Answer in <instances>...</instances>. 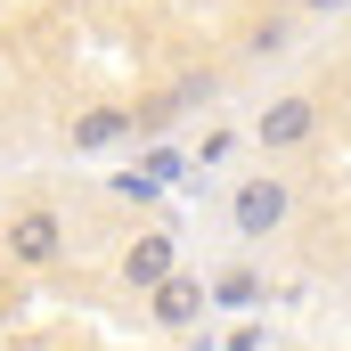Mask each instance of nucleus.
Here are the masks:
<instances>
[{
	"instance_id": "obj_1",
	"label": "nucleus",
	"mask_w": 351,
	"mask_h": 351,
	"mask_svg": "<svg viewBox=\"0 0 351 351\" xmlns=\"http://www.w3.org/2000/svg\"><path fill=\"white\" fill-rule=\"evenodd\" d=\"M286 221H294V180L286 172H245L237 188H229V229H237L245 245L286 237Z\"/></svg>"
},
{
	"instance_id": "obj_2",
	"label": "nucleus",
	"mask_w": 351,
	"mask_h": 351,
	"mask_svg": "<svg viewBox=\"0 0 351 351\" xmlns=\"http://www.w3.org/2000/svg\"><path fill=\"white\" fill-rule=\"evenodd\" d=\"M66 213L58 204H8V229H0V245H8V262L16 269H58L66 262Z\"/></svg>"
},
{
	"instance_id": "obj_3",
	"label": "nucleus",
	"mask_w": 351,
	"mask_h": 351,
	"mask_svg": "<svg viewBox=\"0 0 351 351\" xmlns=\"http://www.w3.org/2000/svg\"><path fill=\"white\" fill-rule=\"evenodd\" d=\"M319 139V98L311 90H278L262 114H254V147L262 156H294V147H311Z\"/></svg>"
},
{
	"instance_id": "obj_4",
	"label": "nucleus",
	"mask_w": 351,
	"mask_h": 351,
	"mask_svg": "<svg viewBox=\"0 0 351 351\" xmlns=\"http://www.w3.org/2000/svg\"><path fill=\"white\" fill-rule=\"evenodd\" d=\"M114 278H123L131 294H156L164 278H180V237H172V229H139V237L123 245V262H114Z\"/></svg>"
},
{
	"instance_id": "obj_5",
	"label": "nucleus",
	"mask_w": 351,
	"mask_h": 351,
	"mask_svg": "<svg viewBox=\"0 0 351 351\" xmlns=\"http://www.w3.org/2000/svg\"><path fill=\"white\" fill-rule=\"evenodd\" d=\"M139 131V106H82L74 123H66V156H106V147H123Z\"/></svg>"
},
{
	"instance_id": "obj_6",
	"label": "nucleus",
	"mask_w": 351,
	"mask_h": 351,
	"mask_svg": "<svg viewBox=\"0 0 351 351\" xmlns=\"http://www.w3.org/2000/svg\"><path fill=\"white\" fill-rule=\"evenodd\" d=\"M204 311H213V286H204V278H188V269H180V278H164V286L147 294V319H156L164 335H188Z\"/></svg>"
},
{
	"instance_id": "obj_7",
	"label": "nucleus",
	"mask_w": 351,
	"mask_h": 351,
	"mask_svg": "<svg viewBox=\"0 0 351 351\" xmlns=\"http://www.w3.org/2000/svg\"><path fill=\"white\" fill-rule=\"evenodd\" d=\"M213 74H180L172 90H156V98H147V106H139V131H164V123H172V114H188V106H213Z\"/></svg>"
},
{
	"instance_id": "obj_8",
	"label": "nucleus",
	"mask_w": 351,
	"mask_h": 351,
	"mask_svg": "<svg viewBox=\"0 0 351 351\" xmlns=\"http://www.w3.org/2000/svg\"><path fill=\"white\" fill-rule=\"evenodd\" d=\"M286 49H294V16H262L245 33V58H286Z\"/></svg>"
},
{
	"instance_id": "obj_9",
	"label": "nucleus",
	"mask_w": 351,
	"mask_h": 351,
	"mask_svg": "<svg viewBox=\"0 0 351 351\" xmlns=\"http://www.w3.org/2000/svg\"><path fill=\"white\" fill-rule=\"evenodd\" d=\"M254 294H262V278H245V269H237V278H221V286H213V302H237V311H245V302H254Z\"/></svg>"
},
{
	"instance_id": "obj_10",
	"label": "nucleus",
	"mask_w": 351,
	"mask_h": 351,
	"mask_svg": "<svg viewBox=\"0 0 351 351\" xmlns=\"http://www.w3.org/2000/svg\"><path fill=\"white\" fill-rule=\"evenodd\" d=\"M335 8H351V0H302V16H335Z\"/></svg>"
},
{
	"instance_id": "obj_11",
	"label": "nucleus",
	"mask_w": 351,
	"mask_h": 351,
	"mask_svg": "<svg viewBox=\"0 0 351 351\" xmlns=\"http://www.w3.org/2000/svg\"><path fill=\"white\" fill-rule=\"evenodd\" d=\"M0 229H8V196H0Z\"/></svg>"
}]
</instances>
